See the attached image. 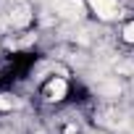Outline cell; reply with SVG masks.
<instances>
[{"label": "cell", "instance_id": "obj_1", "mask_svg": "<svg viewBox=\"0 0 134 134\" xmlns=\"http://www.w3.org/2000/svg\"><path fill=\"white\" fill-rule=\"evenodd\" d=\"M82 0H60L58 3V13L66 16V19H79L82 16Z\"/></svg>", "mask_w": 134, "mask_h": 134}, {"label": "cell", "instance_id": "obj_2", "mask_svg": "<svg viewBox=\"0 0 134 134\" xmlns=\"http://www.w3.org/2000/svg\"><path fill=\"white\" fill-rule=\"evenodd\" d=\"M90 5L100 19H113L116 16V0H90Z\"/></svg>", "mask_w": 134, "mask_h": 134}, {"label": "cell", "instance_id": "obj_3", "mask_svg": "<svg viewBox=\"0 0 134 134\" xmlns=\"http://www.w3.org/2000/svg\"><path fill=\"white\" fill-rule=\"evenodd\" d=\"M11 21H13V26H26V24L32 21V11H29L26 5H19V8L13 11Z\"/></svg>", "mask_w": 134, "mask_h": 134}, {"label": "cell", "instance_id": "obj_4", "mask_svg": "<svg viewBox=\"0 0 134 134\" xmlns=\"http://www.w3.org/2000/svg\"><path fill=\"white\" fill-rule=\"evenodd\" d=\"M66 95V82L63 79H53L50 84H47V97L50 100H60Z\"/></svg>", "mask_w": 134, "mask_h": 134}, {"label": "cell", "instance_id": "obj_5", "mask_svg": "<svg viewBox=\"0 0 134 134\" xmlns=\"http://www.w3.org/2000/svg\"><path fill=\"white\" fill-rule=\"evenodd\" d=\"M124 40H126V42H131V45H134V21H131V24H126V26H124Z\"/></svg>", "mask_w": 134, "mask_h": 134}, {"label": "cell", "instance_id": "obj_6", "mask_svg": "<svg viewBox=\"0 0 134 134\" xmlns=\"http://www.w3.org/2000/svg\"><path fill=\"white\" fill-rule=\"evenodd\" d=\"M11 108H13L11 100H3V97H0V110H11Z\"/></svg>", "mask_w": 134, "mask_h": 134}]
</instances>
